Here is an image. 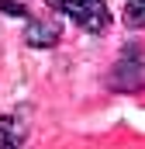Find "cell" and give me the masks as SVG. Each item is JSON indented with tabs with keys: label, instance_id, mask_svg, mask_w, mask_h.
Masks as SVG:
<instances>
[{
	"label": "cell",
	"instance_id": "cell-1",
	"mask_svg": "<svg viewBox=\"0 0 145 149\" xmlns=\"http://www.w3.org/2000/svg\"><path fill=\"white\" fill-rule=\"evenodd\" d=\"M48 7L69 14L79 28H86L93 35H100V31L110 28V10H107L104 0H48Z\"/></svg>",
	"mask_w": 145,
	"mask_h": 149
},
{
	"label": "cell",
	"instance_id": "cell-2",
	"mask_svg": "<svg viewBox=\"0 0 145 149\" xmlns=\"http://www.w3.org/2000/svg\"><path fill=\"white\" fill-rule=\"evenodd\" d=\"M138 83L145 87V56L138 49H128L117 66H114V76H110V87L114 90H138Z\"/></svg>",
	"mask_w": 145,
	"mask_h": 149
},
{
	"label": "cell",
	"instance_id": "cell-3",
	"mask_svg": "<svg viewBox=\"0 0 145 149\" xmlns=\"http://www.w3.org/2000/svg\"><path fill=\"white\" fill-rule=\"evenodd\" d=\"M59 35H62V24H59L55 17H41V21H31V24H28L24 42L35 45V49H48V45L59 42Z\"/></svg>",
	"mask_w": 145,
	"mask_h": 149
},
{
	"label": "cell",
	"instance_id": "cell-4",
	"mask_svg": "<svg viewBox=\"0 0 145 149\" xmlns=\"http://www.w3.org/2000/svg\"><path fill=\"white\" fill-rule=\"evenodd\" d=\"M21 139H24V128L17 125V118H7V114H0V149L17 146Z\"/></svg>",
	"mask_w": 145,
	"mask_h": 149
},
{
	"label": "cell",
	"instance_id": "cell-5",
	"mask_svg": "<svg viewBox=\"0 0 145 149\" xmlns=\"http://www.w3.org/2000/svg\"><path fill=\"white\" fill-rule=\"evenodd\" d=\"M124 24H128V28H142V24H145V0H131V3H128Z\"/></svg>",
	"mask_w": 145,
	"mask_h": 149
},
{
	"label": "cell",
	"instance_id": "cell-6",
	"mask_svg": "<svg viewBox=\"0 0 145 149\" xmlns=\"http://www.w3.org/2000/svg\"><path fill=\"white\" fill-rule=\"evenodd\" d=\"M0 7H3V14H10V17H24L28 10L21 7V3H14V0H0Z\"/></svg>",
	"mask_w": 145,
	"mask_h": 149
}]
</instances>
